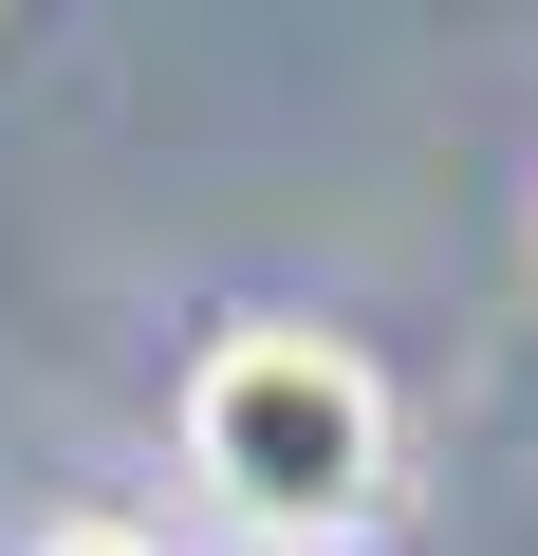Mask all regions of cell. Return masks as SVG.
Returning a JSON list of instances; mask_svg holds the SVG:
<instances>
[{"label":"cell","instance_id":"1","mask_svg":"<svg viewBox=\"0 0 538 556\" xmlns=\"http://www.w3.org/2000/svg\"><path fill=\"white\" fill-rule=\"evenodd\" d=\"M186 482L223 519H260L279 556H335L390 501V390H372V353L298 334V316L204 334V371H186Z\"/></svg>","mask_w":538,"mask_h":556},{"label":"cell","instance_id":"2","mask_svg":"<svg viewBox=\"0 0 538 556\" xmlns=\"http://www.w3.org/2000/svg\"><path fill=\"white\" fill-rule=\"evenodd\" d=\"M38 556H167V538H130V519H57Z\"/></svg>","mask_w":538,"mask_h":556}]
</instances>
